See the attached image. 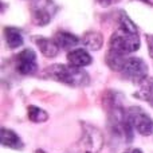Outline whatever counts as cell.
Segmentation results:
<instances>
[{"label": "cell", "mask_w": 153, "mask_h": 153, "mask_svg": "<svg viewBox=\"0 0 153 153\" xmlns=\"http://www.w3.org/2000/svg\"><path fill=\"white\" fill-rule=\"evenodd\" d=\"M120 27L110 38V51L121 55L134 53L140 48V35L136 24L122 11L120 13Z\"/></svg>", "instance_id": "obj_1"}, {"label": "cell", "mask_w": 153, "mask_h": 153, "mask_svg": "<svg viewBox=\"0 0 153 153\" xmlns=\"http://www.w3.org/2000/svg\"><path fill=\"white\" fill-rule=\"evenodd\" d=\"M46 74L55 81L70 86H85L89 83L87 73L70 65H53L46 69Z\"/></svg>", "instance_id": "obj_2"}, {"label": "cell", "mask_w": 153, "mask_h": 153, "mask_svg": "<svg viewBox=\"0 0 153 153\" xmlns=\"http://www.w3.org/2000/svg\"><path fill=\"white\" fill-rule=\"evenodd\" d=\"M126 117L132 128L137 130L140 134L149 136L153 133V120L141 108L133 106L126 109Z\"/></svg>", "instance_id": "obj_3"}, {"label": "cell", "mask_w": 153, "mask_h": 153, "mask_svg": "<svg viewBox=\"0 0 153 153\" xmlns=\"http://www.w3.org/2000/svg\"><path fill=\"white\" fill-rule=\"evenodd\" d=\"M120 73L129 81L141 83L146 79L148 66L141 58H126L120 69Z\"/></svg>", "instance_id": "obj_4"}, {"label": "cell", "mask_w": 153, "mask_h": 153, "mask_svg": "<svg viewBox=\"0 0 153 153\" xmlns=\"http://www.w3.org/2000/svg\"><path fill=\"white\" fill-rule=\"evenodd\" d=\"M55 10L56 7L53 0H35L31 8L32 20L38 26H46L53 19Z\"/></svg>", "instance_id": "obj_5"}, {"label": "cell", "mask_w": 153, "mask_h": 153, "mask_svg": "<svg viewBox=\"0 0 153 153\" xmlns=\"http://www.w3.org/2000/svg\"><path fill=\"white\" fill-rule=\"evenodd\" d=\"M16 70L23 75H31L36 73V55L31 48H26L20 54H18V56H16Z\"/></svg>", "instance_id": "obj_6"}, {"label": "cell", "mask_w": 153, "mask_h": 153, "mask_svg": "<svg viewBox=\"0 0 153 153\" xmlns=\"http://www.w3.org/2000/svg\"><path fill=\"white\" fill-rule=\"evenodd\" d=\"M82 144H83L85 151L90 153H95L102 146V134L100 130L93 126H86V130L82 136Z\"/></svg>", "instance_id": "obj_7"}, {"label": "cell", "mask_w": 153, "mask_h": 153, "mask_svg": "<svg viewBox=\"0 0 153 153\" xmlns=\"http://www.w3.org/2000/svg\"><path fill=\"white\" fill-rule=\"evenodd\" d=\"M67 61L70 66L82 69L85 66H89L91 63V55L85 48H75L67 54Z\"/></svg>", "instance_id": "obj_8"}, {"label": "cell", "mask_w": 153, "mask_h": 153, "mask_svg": "<svg viewBox=\"0 0 153 153\" xmlns=\"http://www.w3.org/2000/svg\"><path fill=\"white\" fill-rule=\"evenodd\" d=\"M39 50L42 51V54L47 58H54V56L58 55L59 53V46L56 45L55 40L48 39V38H36L35 39Z\"/></svg>", "instance_id": "obj_9"}, {"label": "cell", "mask_w": 153, "mask_h": 153, "mask_svg": "<svg viewBox=\"0 0 153 153\" xmlns=\"http://www.w3.org/2000/svg\"><path fill=\"white\" fill-rule=\"evenodd\" d=\"M0 140H1V145L7 146V148L12 149H23V143L19 138L13 130H10L7 128H1V133H0Z\"/></svg>", "instance_id": "obj_10"}, {"label": "cell", "mask_w": 153, "mask_h": 153, "mask_svg": "<svg viewBox=\"0 0 153 153\" xmlns=\"http://www.w3.org/2000/svg\"><path fill=\"white\" fill-rule=\"evenodd\" d=\"M4 38H5V42H7L8 47H11V48L20 47L23 45V35H22L20 30L15 28V27H5Z\"/></svg>", "instance_id": "obj_11"}, {"label": "cell", "mask_w": 153, "mask_h": 153, "mask_svg": "<svg viewBox=\"0 0 153 153\" xmlns=\"http://www.w3.org/2000/svg\"><path fill=\"white\" fill-rule=\"evenodd\" d=\"M82 42L83 45L86 46V48L89 50H100L103 45V38H102V34L98 31H89L83 35L82 38Z\"/></svg>", "instance_id": "obj_12"}, {"label": "cell", "mask_w": 153, "mask_h": 153, "mask_svg": "<svg viewBox=\"0 0 153 153\" xmlns=\"http://www.w3.org/2000/svg\"><path fill=\"white\" fill-rule=\"evenodd\" d=\"M56 45L61 48H65V50H69V48L75 47V45H78L79 39L75 36V35L70 34V32H65V31H59L56 32L55 39Z\"/></svg>", "instance_id": "obj_13"}, {"label": "cell", "mask_w": 153, "mask_h": 153, "mask_svg": "<svg viewBox=\"0 0 153 153\" xmlns=\"http://www.w3.org/2000/svg\"><path fill=\"white\" fill-rule=\"evenodd\" d=\"M137 97L148 101V102L153 106V78H151V79L146 78L145 81L141 82V86H140V90H138V93H137Z\"/></svg>", "instance_id": "obj_14"}, {"label": "cell", "mask_w": 153, "mask_h": 153, "mask_svg": "<svg viewBox=\"0 0 153 153\" xmlns=\"http://www.w3.org/2000/svg\"><path fill=\"white\" fill-rule=\"evenodd\" d=\"M27 111H28V118L32 122H45L48 118V114L38 106H28Z\"/></svg>", "instance_id": "obj_15"}, {"label": "cell", "mask_w": 153, "mask_h": 153, "mask_svg": "<svg viewBox=\"0 0 153 153\" xmlns=\"http://www.w3.org/2000/svg\"><path fill=\"white\" fill-rule=\"evenodd\" d=\"M120 0H98V3H100L101 5H103V7H109V5H113L116 4V3H118Z\"/></svg>", "instance_id": "obj_16"}, {"label": "cell", "mask_w": 153, "mask_h": 153, "mask_svg": "<svg viewBox=\"0 0 153 153\" xmlns=\"http://www.w3.org/2000/svg\"><path fill=\"white\" fill-rule=\"evenodd\" d=\"M148 42H149V53L153 55V36H149Z\"/></svg>", "instance_id": "obj_17"}, {"label": "cell", "mask_w": 153, "mask_h": 153, "mask_svg": "<svg viewBox=\"0 0 153 153\" xmlns=\"http://www.w3.org/2000/svg\"><path fill=\"white\" fill-rule=\"evenodd\" d=\"M125 153H143V152L140 149H129V151H126Z\"/></svg>", "instance_id": "obj_18"}, {"label": "cell", "mask_w": 153, "mask_h": 153, "mask_svg": "<svg viewBox=\"0 0 153 153\" xmlns=\"http://www.w3.org/2000/svg\"><path fill=\"white\" fill-rule=\"evenodd\" d=\"M140 1L146 3V4H149V5H153V0H140Z\"/></svg>", "instance_id": "obj_19"}]
</instances>
